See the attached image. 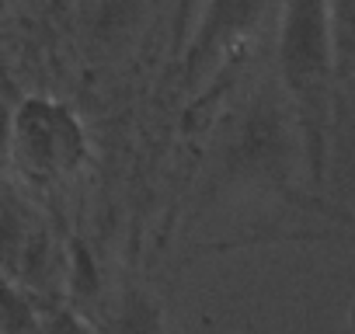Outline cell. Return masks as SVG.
I'll return each instance as SVG.
<instances>
[{"instance_id": "obj_1", "label": "cell", "mask_w": 355, "mask_h": 334, "mask_svg": "<svg viewBox=\"0 0 355 334\" xmlns=\"http://www.w3.org/2000/svg\"><path fill=\"white\" fill-rule=\"evenodd\" d=\"M331 11L320 4L282 8L279 25V80L296 112L310 178L324 182V132L331 101Z\"/></svg>"}, {"instance_id": "obj_2", "label": "cell", "mask_w": 355, "mask_h": 334, "mask_svg": "<svg viewBox=\"0 0 355 334\" xmlns=\"http://www.w3.org/2000/svg\"><path fill=\"white\" fill-rule=\"evenodd\" d=\"M286 105L261 87L220 132L209 160V185L202 199L230 185H282L289 178V125Z\"/></svg>"}, {"instance_id": "obj_3", "label": "cell", "mask_w": 355, "mask_h": 334, "mask_svg": "<svg viewBox=\"0 0 355 334\" xmlns=\"http://www.w3.org/2000/svg\"><path fill=\"white\" fill-rule=\"evenodd\" d=\"M87 139L80 118L49 98H28L11 115V160L35 182L70 175L84 160Z\"/></svg>"}, {"instance_id": "obj_4", "label": "cell", "mask_w": 355, "mask_h": 334, "mask_svg": "<svg viewBox=\"0 0 355 334\" xmlns=\"http://www.w3.org/2000/svg\"><path fill=\"white\" fill-rule=\"evenodd\" d=\"M265 15V8L254 4H209L199 18V28L189 42V60H185V87L196 94L206 77L223 67V60L237 49L244 32Z\"/></svg>"}, {"instance_id": "obj_5", "label": "cell", "mask_w": 355, "mask_h": 334, "mask_svg": "<svg viewBox=\"0 0 355 334\" xmlns=\"http://www.w3.org/2000/svg\"><path fill=\"white\" fill-rule=\"evenodd\" d=\"M115 334H164L160 303L146 289L125 285L115 303Z\"/></svg>"}, {"instance_id": "obj_6", "label": "cell", "mask_w": 355, "mask_h": 334, "mask_svg": "<svg viewBox=\"0 0 355 334\" xmlns=\"http://www.w3.org/2000/svg\"><path fill=\"white\" fill-rule=\"evenodd\" d=\"M70 282H73L77 296H98L101 292V272H98V265H94L84 240L70 244Z\"/></svg>"}]
</instances>
